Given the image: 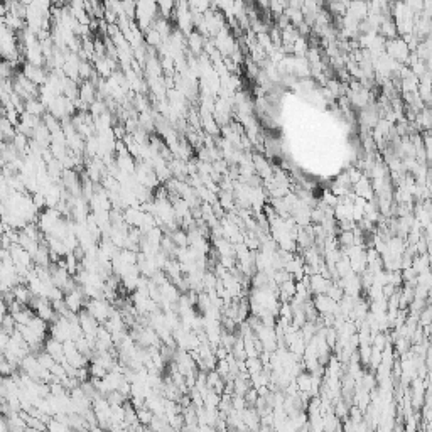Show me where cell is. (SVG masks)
<instances>
[{
  "label": "cell",
  "instance_id": "cell-13",
  "mask_svg": "<svg viewBox=\"0 0 432 432\" xmlns=\"http://www.w3.org/2000/svg\"><path fill=\"white\" fill-rule=\"evenodd\" d=\"M245 365H247V372L250 376L258 375V373L263 372V363L260 358H248V360L245 361Z\"/></svg>",
  "mask_w": 432,
  "mask_h": 432
},
{
  "label": "cell",
  "instance_id": "cell-14",
  "mask_svg": "<svg viewBox=\"0 0 432 432\" xmlns=\"http://www.w3.org/2000/svg\"><path fill=\"white\" fill-rule=\"evenodd\" d=\"M159 16L164 17V19L169 20V17H173L174 9H176V3L174 2H159Z\"/></svg>",
  "mask_w": 432,
  "mask_h": 432
},
{
  "label": "cell",
  "instance_id": "cell-3",
  "mask_svg": "<svg viewBox=\"0 0 432 432\" xmlns=\"http://www.w3.org/2000/svg\"><path fill=\"white\" fill-rule=\"evenodd\" d=\"M22 73H24V75L27 76V78L31 79L34 85H38L39 88L46 85L47 79H49V71H47L46 68H38V66H32V64H29V63L24 64V69H22Z\"/></svg>",
  "mask_w": 432,
  "mask_h": 432
},
{
  "label": "cell",
  "instance_id": "cell-18",
  "mask_svg": "<svg viewBox=\"0 0 432 432\" xmlns=\"http://www.w3.org/2000/svg\"><path fill=\"white\" fill-rule=\"evenodd\" d=\"M429 382H431V385H432V368H431V372H429Z\"/></svg>",
  "mask_w": 432,
  "mask_h": 432
},
{
  "label": "cell",
  "instance_id": "cell-17",
  "mask_svg": "<svg viewBox=\"0 0 432 432\" xmlns=\"http://www.w3.org/2000/svg\"><path fill=\"white\" fill-rule=\"evenodd\" d=\"M230 353H232V351H228L225 346H218V348H216V350H215V356H216V360H218V361L226 360Z\"/></svg>",
  "mask_w": 432,
  "mask_h": 432
},
{
  "label": "cell",
  "instance_id": "cell-9",
  "mask_svg": "<svg viewBox=\"0 0 432 432\" xmlns=\"http://www.w3.org/2000/svg\"><path fill=\"white\" fill-rule=\"evenodd\" d=\"M12 294H14V297H16V301L24 304V306H29L31 299L34 297L27 284H17L16 287L12 289Z\"/></svg>",
  "mask_w": 432,
  "mask_h": 432
},
{
  "label": "cell",
  "instance_id": "cell-6",
  "mask_svg": "<svg viewBox=\"0 0 432 432\" xmlns=\"http://www.w3.org/2000/svg\"><path fill=\"white\" fill-rule=\"evenodd\" d=\"M42 351H46L49 356H53L54 360L58 361V363H63V361L66 360V358H64V346H63V343L58 341V339H54V338H51V336L46 339V343H44V350Z\"/></svg>",
  "mask_w": 432,
  "mask_h": 432
},
{
  "label": "cell",
  "instance_id": "cell-12",
  "mask_svg": "<svg viewBox=\"0 0 432 432\" xmlns=\"http://www.w3.org/2000/svg\"><path fill=\"white\" fill-rule=\"evenodd\" d=\"M326 295H328V297H331L334 302L339 304L343 301V297H345V291H343V287L338 284V282H333L331 287H329L328 292H326Z\"/></svg>",
  "mask_w": 432,
  "mask_h": 432
},
{
  "label": "cell",
  "instance_id": "cell-7",
  "mask_svg": "<svg viewBox=\"0 0 432 432\" xmlns=\"http://www.w3.org/2000/svg\"><path fill=\"white\" fill-rule=\"evenodd\" d=\"M333 280L324 279L321 274H314V275L309 277V289L313 295H319V294H326L328 289L331 287Z\"/></svg>",
  "mask_w": 432,
  "mask_h": 432
},
{
  "label": "cell",
  "instance_id": "cell-10",
  "mask_svg": "<svg viewBox=\"0 0 432 432\" xmlns=\"http://www.w3.org/2000/svg\"><path fill=\"white\" fill-rule=\"evenodd\" d=\"M24 107H25V112L31 113V115H34V117H39V118H42V117L47 113V107L42 103L41 100H39V98L27 100L24 103Z\"/></svg>",
  "mask_w": 432,
  "mask_h": 432
},
{
  "label": "cell",
  "instance_id": "cell-8",
  "mask_svg": "<svg viewBox=\"0 0 432 432\" xmlns=\"http://www.w3.org/2000/svg\"><path fill=\"white\" fill-rule=\"evenodd\" d=\"M380 36H383V38L389 41V39H395L398 38V32H397V25H395V20L393 17H383L382 20V25H380Z\"/></svg>",
  "mask_w": 432,
  "mask_h": 432
},
{
  "label": "cell",
  "instance_id": "cell-5",
  "mask_svg": "<svg viewBox=\"0 0 432 432\" xmlns=\"http://www.w3.org/2000/svg\"><path fill=\"white\" fill-rule=\"evenodd\" d=\"M353 193L367 201H373L375 199V189H373L372 186V179H370L368 176H363V177L353 186Z\"/></svg>",
  "mask_w": 432,
  "mask_h": 432
},
{
  "label": "cell",
  "instance_id": "cell-1",
  "mask_svg": "<svg viewBox=\"0 0 432 432\" xmlns=\"http://www.w3.org/2000/svg\"><path fill=\"white\" fill-rule=\"evenodd\" d=\"M85 309L100 324H105L110 319V316L113 314L115 307L112 306V302L107 301V299H88Z\"/></svg>",
  "mask_w": 432,
  "mask_h": 432
},
{
  "label": "cell",
  "instance_id": "cell-15",
  "mask_svg": "<svg viewBox=\"0 0 432 432\" xmlns=\"http://www.w3.org/2000/svg\"><path fill=\"white\" fill-rule=\"evenodd\" d=\"M338 241L343 248L353 247L354 245V233L353 232H341L338 235Z\"/></svg>",
  "mask_w": 432,
  "mask_h": 432
},
{
  "label": "cell",
  "instance_id": "cell-11",
  "mask_svg": "<svg viewBox=\"0 0 432 432\" xmlns=\"http://www.w3.org/2000/svg\"><path fill=\"white\" fill-rule=\"evenodd\" d=\"M154 412L152 411H149L147 407H140V409H137V419H138V424H140V426H145V427H149L152 424V420H154Z\"/></svg>",
  "mask_w": 432,
  "mask_h": 432
},
{
  "label": "cell",
  "instance_id": "cell-16",
  "mask_svg": "<svg viewBox=\"0 0 432 432\" xmlns=\"http://www.w3.org/2000/svg\"><path fill=\"white\" fill-rule=\"evenodd\" d=\"M258 397H260L258 390H257V389H254V387H252V389L248 390L247 393H245V402H247V405H248V407H255V405H257V400H258Z\"/></svg>",
  "mask_w": 432,
  "mask_h": 432
},
{
  "label": "cell",
  "instance_id": "cell-2",
  "mask_svg": "<svg viewBox=\"0 0 432 432\" xmlns=\"http://www.w3.org/2000/svg\"><path fill=\"white\" fill-rule=\"evenodd\" d=\"M313 304H314V307H316L317 313H319V316H336L339 311V304L334 302L326 294L314 295Z\"/></svg>",
  "mask_w": 432,
  "mask_h": 432
},
{
  "label": "cell",
  "instance_id": "cell-4",
  "mask_svg": "<svg viewBox=\"0 0 432 432\" xmlns=\"http://www.w3.org/2000/svg\"><path fill=\"white\" fill-rule=\"evenodd\" d=\"M78 319H79V326H81L83 333H85L86 338H97L98 328H100V323L88 313L86 309H83L81 313H78Z\"/></svg>",
  "mask_w": 432,
  "mask_h": 432
}]
</instances>
